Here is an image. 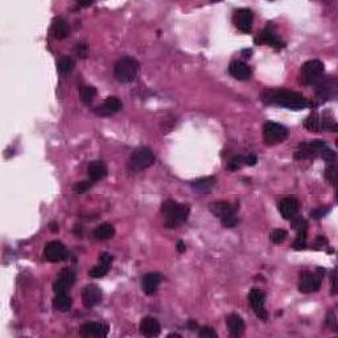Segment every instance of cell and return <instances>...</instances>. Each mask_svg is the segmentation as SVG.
Here are the masks:
<instances>
[{"instance_id": "obj_36", "label": "cell", "mask_w": 338, "mask_h": 338, "mask_svg": "<svg viewBox=\"0 0 338 338\" xmlns=\"http://www.w3.org/2000/svg\"><path fill=\"white\" fill-rule=\"evenodd\" d=\"M75 55L77 57L80 58H86L89 56V45H87L86 42H80L74 49Z\"/></svg>"}, {"instance_id": "obj_20", "label": "cell", "mask_w": 338, "mask_h": 338, "mask_svg": "<svg viewBox=\"0 0 338 338\" xmlns=\"http://www.w3.org/2000/svg\"><path fill=\"white\" fill-rule=\"evenodd\" d=\"M230 74L238 81H247L251 78V68L243 61H234L229 66Z\"/></svg>"}, {"instance_id": "obj_46", "label": "cell", "mask_w": 338, "mask_h": 338, "mask_svg": "<svg viewBox=\"0 0 338 338\" xmlns=\"http://www.w3.org/2000/svg\"><path fill=\"white\" fill-rule=\"evenodd\" d=\"M49 229L52 230L53 232H57V231H58V226H57V223H56V222H52V223H50V225H49Z\"/></svg>"}, {"instance_id": "obj_2", "label": "cell", "mask_w": 338, "mask_h": 338, "mask_svg": "<svg viewBox=\"0 0 338 338\" xmlns=\"http://www.w3.org/2000/svg\"><path fill=\"white\" fill-rule=\"evenodd\" d=\"M189 212L187 205L176 203L173 200H167L161 206V213L164 216V226L167 229H176L187 221Z\"/></svg>"}, {"instance_id": "obj_8", "label": "cell", "mask_w": 338, "mask_h": 338, "mask_svg": "<svg viewBox=\"0 0 338 338\" xmlns=\"http://www.w3.org/2000/svg\"><path fill=\"white\" fill-rule=\"evenodd\" d=\"M75 281V272L71 268H64V270L58 274L57 280L53 284V291L56 295H65L68 293L71 285Z\"/></svg>"}, {"instance_id": "obj_1", "label": "cell", "mask_w": 338, "mask_h": 338, "mask_svg": "<svg viewBox=\"0 0 338 338\" xmlns=\"http://www.w3.org/2000/svg\"><path fill=\"white\" fill-rule=\"evenodd\" d=\"M263 102L268 105H279L291 110H303L310 107V102L299 93L292 90H267L262 94Z\"/></svg>"}, {"instance_id": "obj_12", "label": "cell", "mask_w": 338, "mask_h": 338, "mask_svg": "<svg viewBox=\"0 0 338 338\" xmlns=\"http://www.w3.org/2000/svg\"><path fill=\"white\" fill-rule=\"evenodd\" d=\"M322 277L319 274H313V272H304L300 276L299 290L303 293H313L321 288Z\"/></svg>"}, {"instance_id": "obj_38", "label": "cell", "mask_w": 338, "mask_h": 338, "mask_svg": "<svg viewBox=\"0 0 338 338\" xmlns=\"http://www.w3.org/2000/svg\"><path fill=\"white\" fill-rule=\"evenodd\" d=\"M243 163H245V158H242V156H237V158H234L230 160L229 165H227V169H229V171H232V172L238 171L239 167H241Z\"/></svg>"}, {"instance_id": "obj_14", "label": "cell", "mask_w": 338, "mask_h": 338, "mask_svg": "<svg viewBox=\"0 0 338 338\" xmlns=\"http://www.w3.org/2000/svg\"><path fill=\"white\" fill-rule=\"evenodd\" d=\"M109 334V326L102 322H86L81 326L80 335L86 338L106 337Z\"/></svg>"}, {"instance_id": "obj_15", "label": "cell", "mask_w": 338, "mask_h": 338, "mask_svg": "<svg viewBox=\"0 0 338 338\" xmlns=\"http://www.w3.org/2000/svg\"><path fill=\"white\" fill-rule=\"evenodd\" d=\"M102 301V291L95 284H89L82 290V303L85 308H93Z\"/></svg>"}, {"instance_id": "obj_10", "label": "cell", "mask_w": 338, "mask_h": 338, "mask_svg": "<svg viewBox=\"0 0 338 338\" xmlns=\"http://www.w3.org/2000/svg\"><path fill=\"white\" fill-rule=\"evenodd\" d=\"M68 250L62 245L61 242L53 241L49 242L48 245L44 248V256L48 262L52 263H57V262H62L68 258Z\"/></svg>"}, {"instance_id": "obj_13", "label": "cell", "mask_w": 338, "mask_h": 338, "mask_svg": "<svg viewBox=\"0 0 338 338\" xmlns=\"http://www.w3.org/2000/svg\"><path fill=\"white\" fill-rule=\"evenodd\" d=\"M234 24L235 27L243 33H250L252 29V21H254V15L248 8H241L237 10L234 13Z\"/></svg>"}, {"instance_id": "obj_28", "label": "cell", "mask_w": 338, "mask_h": 338, "mask_svg": "<svg viewBox=\"0 0 338 338\" xmlns=\"http://www.w3.org/2000/svg\"><path fill=\"white\" fill-rule=\"evenodd\" d=\"M71 305H73V301L66 293L65 295H57L53 300V306L60 312H69L71 309Z\"/></svg>"}, {"instance_id": "obj_24", "label": "cell", "mask_w": 338, "mask_h": 338, "mask_svg": "<svg viewBox=\"0 0 338 338\" xmlns=\"http://www.w3.org/2000/svg\"><path fill=\"white\" fill-rule=\"evenodd\" d=\"M52 35L57 40H64L70 35V27L64 17H56L52 23Z\"/></svg>"}, {"instance_id": "obj_33", "label": "cell", "mask_w": 338, "mask_h": 338, "mask_svg": "<svg viewBox=\"0 0 338 338\" xmlns=\"http://www.w3.org/2000/svg\"><path fill=\"white\" fill-rule=\"evenodd\" d=\"M295 250H304L306 247V231H300L297 232V238L295 239L292 246Z\"/></svg>"}, {"instance_id": "obj_47", "label": "cell", "mask_w": 338, "mask_h": 338, "mask_svg": "<svg viewBox=\"0 0 338 338\" xmlns=\"http://www.w3.org/2000/svg\"><path fill=\"white\" fill-rule=\"evenodd\" d=\"M80 4L81 7H87V6H91V2H80Z\"/></svg>"}, {"instance_id": "obj_40", "label": "cell", "mask_w": 338, "mask_h": 338, "mask_svg": "<svg viewBox=\"0 0 338 338\" xmlns=\"http://www.w3.org/2000/svg\"><path fill=\"white\" fill-rule=\"evenodd\" d=\"M326 178H328L333 185H335V180H337V169H335V167L330 165L329 168H326Z\"/></svg>"}, {"instance_id": "obj_44", "label": "cell", "mask_w": 338, "mask_h": 338, "mask_svg": "<svg viewBox=\"0 0 338 338\" xmlns=\"http://www.w3.org/2000/svg\"><path fill=\"white\" fill-rule=\"evenodd\" d=\"M176 248H177V251L180 252V254H183V252H185V243H184V241H178L177 245H176Z\"/></svg>"}, {"instance_id": "obj_30", "label": "cell", "mask_w": 338, "mask_h": 338, "mask_svg": "<svg viewBox=\"0 0 338 338\" xmlns=\"http://www.w3.org/2000/svg\"><path fill=\"white\" fill-rule=\"evenodd\" d=\"M97 95V89L93 86H82L80 89V98L84 103H91Z\"/></svg>"}, {"instance_id": "obj_18", "label": "cell", "mask_w": 338, "mask_h": 338, "mask_svg": "<svg viewBox=\"0 0 338 338\" xmlns=\"http://www.w3.org/2000/svg\"><path fill=\"white\" fill-rule=\"evenodd\" d=\"M226 325H227V329H229V333L231 337H241V335L245 333V321H243V319H242L239 315H237V313H231V315L227 316Z\"/></svg>"}, {"instance_id": "obj_19", "label": "cell", "mask_w": 338, "mask_h": 338, "mask_svg": "<svg viewBox=\"0 0 338 338\" xmlns=\"http://www.w3.org/2000/svg\"><path fill=\"white\" fill-rule=\"evenodd\" d=\"M163 281V275L159 272H151V274L144 275L142 280V288L145 295H153L158 291L159 285Z\"/></svg>"}, {"instance_id": "obj_43", "label": "cell", "mask_w": 338, "mask_h": 338, "mask_svg": "<svg viewBox=\"0 0 338 338\" xmlns=\"http://www.w3.org/2000/svg\"><path fill=\"white\" fill-rule=\"evenodd\" d=\"M316 246H315V248L317 247V248H320L321 247V246H324V245H326V243H328V241H326L325 238H322V237H320V238H317L316 239Z\"/></svg>"}, {"instance_id": "obj_45", "label": "cell", "mask_w": 338, "mask_h": 338, "mask_svg": "<svg viewBox=\"0 0 338 338\" xmlns=\"http://www.w3.org/2000/svg\"><path fill=\"white\" fill-rule=\"evenodd\" d=\"M332 284H333V293H335V290H337V283H335V271H333V274H332Z\"/></svg>"}, {"instance_id": "obj_11", "label": "cell", "mask_w": 338, "mask_h": 338, "mask_svg": "<svg viewBox=\"0 0 338 338\" xmlns=\"http://www.w3.org/2000/svg\"><path fill=\"white\" fill-rule=\"evenodd\" d=\"M328 145L325 144L321 140H316V142H310V143H304L299 147L296 152H295V159L296 160H304V159H309V158H315L316 155H320L321 151Z\"/></svg>"}, {"instance_id": "obj_17", "label": "cell", "mask_w": 338, "mask_h": 338, "mask_svg": "<svg viewBox=\"0 0 338 338\" xmlns=\"http://www.w3.org/2000/svg\"><path fill=\"white\" fill-rule=\"evenodd\" d=\"M111 264H113V256L107 254V252H103V254L100 255L99 263L89 271V275H90V277H94V279L103 277L111 270Z\"/></svg>"}, {"instance_id": "obj_23", "label": "cell", "mask_w": 338, "mask_h": 338, "mask_svg": "<svg viewBox=\"0 0 338 338\" xmlns=\"http://www.w3.org/2000/svg\"><path fill=\"white\" fill-rule=\"evenodd\" d=\"M256 44H267V45L276 49H281L285 45L275 33L271 32L270 29H263V31L259 33V36L256 37Z\"/></svg>"}, {"instance_id": "obj_3", "label": "cell", "mask_w": 338, "mask_h": 338, "mask_svg": "<svg viewBox=\"0 0 338 338\" xmlns=\"http://www.w3.org/2000/svg\"><path fill=\"white\" fill-rule=\"evenodd\" d=\"M139 71V62L132 57H123L114 66V75L122 84H129L135 80Z\"/></svg>"}, {"instance_id": "obj_25", "label": "cell", "mask_w": 338, "mask_h": 338, "mask_svg": "<svg viewBox=\"0 0 338 338\" xmlns=\"http://www.w3.org/2000/svg\"><path fill=\"white\" fill-rule=\"evenodd\" d=\"M87 173L91 181H99L107 176V167L102 161H93L89 168H87Z\"/></svg>"}, {"instance_id": "obj_7", "label": "cell", "mask_w": 338, "mask_h": 338, "mask_svg": "<svg viewBox=\"0 0 338 338\" xmlns=\"http://www.w3.org/2000/svg\"><path fill=\"white\" fill-rule=\"evenodd\" d=\"M288 134H290L288 128L279 123L267 122L263 127V140L268 145H275L284 142L288 138Z\"/></svg>"}, {"instance_id": "obj_6", "label": "cell", "mask_w": 338, "mask_h": 338, "mask_svg": "<svg viewBox=\"0 0 338 338\" xmlns=\"http://www.w3.org/2000/svg\"><path fill=\"white\" fill-rule=\"evenodd\" d=\"M155 163V153L148 147H139L131 153L129 167L134 171H143Z\"/></svg>"}, {"instance_id": "obj_16", "label": "cell", "mask_w": 338, "mask_h": 338, "mask_svg": "<svg viewBox=\"0 0 338 338\" xmlns=\"http://www.w3.org/2000/svg\"><path fill=\"white\" fill-rule=\"evenodd\" d=\"M300 203L295 197H285L279 202V212L284 219H292L299 212Z\"/></svg>"}, {"instance_id": "obj_9", "label": "cell", "mask_w": 338, "mask_h": 338, "mask_svg": "<svg viewBox=\"0 0 338 338\" xmlns=\"http://www.w3.org/2000/svg\"><path fill=\"white\" fill-rule=\"evenodd\" d=\"M248 301H250V305H251L252 309L255 310L256 316L262 321H267L268 319V313L267 310L264 309V301H266V293L262 290L258 288H254V290L250 291L248 293Z\"/></svg>"}, {"instance_id": "obj_48", "label": "cell", "mask_w": 338, "mask_h": 338, "mask_svg": "<svg viewBox=\"0 0 338 338\" xmlns=\"http://www.w3.org/2000/svg\"><path fill=\"white\" fill-rule=\"evenodd\" d=\"M168 337H177V338H181L180 334H169Z\"/></svg>"}, {"instance_id": "obj_42", "label": "cell", "mask_w": 338, "mask_h": 338, "mask_svg": "<svg viewBox=\"0 0 338 338\" xmlns=\"http://www.w3.org/2000/svg\"><path fill=\"white\" fill-rule=\"evenodd\" d=\"M256 163H258V158H256V155H254V153H251V155H248L247 158H245V164L250 165V167L255 165Z\"/></svg>"}, {"instance_id": "obj_5", "label": "cell", "mask_w": 338, "mask_h": 338, "mask_svg": "<svg viewBox=\"0 0 338 338\" xmlns=\"http://www.w3.org/2000/svg\"><path fill=\"white\" fill-rule=\"evenodd\" d=\"M210 210L214 216L218 217L221 219V222L225 227H234L238 223V216H237V212H235L234 207L230 205L229 202H223V201H219V202H214L210 205Z\"/></svg>"}, {"instance_id": "obj_22", "label": "cell", "mask_w": 338, "mask_h": 338, "mask_svg": "<svg viewBox=\"0 0 338 338\" xmlns=\"http://www.w3.org/2000/svg\"><path fill=\"white\" fill-rule=\"evenodd\" d=\"M122 107H123L122 100L118 99V98L111 97V98H107L103 103L100 105V106L95 110V113L99 114L100 116H107V115H111V114L120 111Z\"/></svg>"}, {"instance_id": "obj_34", "label": "cell", "mask_w": 338, "mask_h": 338, "mask_svg": "<svg viewBox=\"0 0 338 338\" xmlns=\"http://www.w3.org/2000/svg\"><path fill=\"white\" fill-rule=\"evenodd\" d=\"M320 156H321L324 160L326 161V163H329V164H333L335 161V159H337V156H335V152L332 151V149L329 148V147H325V148L322 149L321 153H320Z\"/></svg>"}, {"instance_id": "obj_27", "label": "cell", "mask_w": 338, "mask_h": 338, "mask_svg": "<svg viewBox=\"0 0 338 338\" xmlns=\"http://www.w3.org/2000/svg\"><path fill=\"white\" fill-rule=\"evenodd\" d=\"M114 234H115V229H114L113 225L110 223H102L94 230L93 235L95 239H99V241H106V239L113 238Z\"/></svg>"}, {"instance_id": "obj_21", "label": "cell", "mask_w": 338, "mask_h": 338, "mask_svg": "<svg viewBox=\"0 0 338 338\" xmlns=\"http://www.w3.org/2000/svg\"><path fill=\"white\" fill-rule=\"evenodd\" d=\"M140 332L145 337H158L161 332L160 322L152 317H144L140 322Z\"/></svg>"}, {"instance_id": "obj_32", "label": "cell", "mask_w": 338, "mask_h": 338, "mask_svg": "<svg viewBox=\"0 0 338 338\" xmlns=\"http://www.w3.org/2000/svg\"><path fill=\"white\" fill-rule=\"evenodd\" d=\"M287 237H288V232L283 229H276L270 234L271 242L275 243V245H279V243H281L283 241H285Z\"/></svg>"}, {"instance_id": "obj_41", "label": "cell", "mask_w": 338, "mask_h": 338, "mask_svg": "<svg viewBox=\"0 0 338 338\" xmlns=\"http://www.w3.org/2000/svg\"><path fill=\"white\" fill-rule=\"evenodd\" d=\"M329 212V207L324 206V207H320V209H316L312 212V217L313 218H321V217L326 216Z\"/></svg>"}, {"instance_id": "obj_37", "label": "cell", "mask_w": 338, "mask_h": 338, "mask_svg": "<svg viewBox=\"0 0 338 338\" xmlns=\"http://www.w3.org/2000/svg\"><path fill=\"white\" fill-rule=\"evenodd\" d=\"M292 227L295 230H296L297 232L300 231H306L308 230V223H306V221L304 218H296L295 221L292 222Z\"/></svg>"}, {"instance_id": "obj_4", "label": "cell", "mask_w": 338, "mask_h": 338, "mask_svg": "<svg viewBox=\"0 0 338 338\" xmlns=\"http://www.w3.org/2000/svg\"><path fill=\"white\" fill-rule=\"evenodd\" d=\"M324 70L325 66L320 60H310L306 61L305 64L301 66V81L303 84L308 85V86H317V85L324 80Z\"/></svg>"}, {"instance_id": "obj_35", "label": "cell", "mask_w": 338, "mask_h": 338, "mask_svg": "<svg viewBox=\"0 0 338 338\" xmlns=\"http://www.w3.org/2000/svg\"><path fill=\"white\" fill-rule=\"evenodd\" d=\"M91 185H93V184H91L90 181H80V183H77L74 185V192L77 194H85L86 192H89V190L91 189Z\"/></svg>"}, {"instance_id": "obj_26", "label": "cell", "mask_w": 338, "mask_h": 338, "mask_svg": "<svg viewBox=\"0 0 338 338\" xmlns=\"http://www.w3.org/2000/svg\"><path fill=\"white\" fill-rule=\"evenodd\" d=\"M214 185H216V177H214V176H212V177L198 178V180H196L194 183H192V188L196 190L197 193L201 194L210 193Z\"/></svg>"}, {"instance_id": "obj_31", "label": "cell", "mask_w": 338, "mask_h": 338, "mask_svg": "<svg viewBox=\"0 0 338 338\" xmlns=\"http://www.w3.org/2000/svg\"><path fill=\"white\" fill-rule=\"evenodd\" d=\"M304 126H305L306 129H309L310 132H319L321 131L322 123L317 114H310V115L308 116V119L304 122Z\"/></svg>"}, {"instance_id": "obj_39", "label": "cell", "mask_w": 338, "mask_h": 338, "mask_svg": "<svg viewBox=\"0 0 338 338\" xmlns=\"http://www.w3.org/2000/svg\"><path fill=\"white\" fill-rule=\"evenodd\" d=\"M198 335H200L201 338H217L218 337V334L216 333V330H214L213 328H210V326H203L200 332H198Z\"/></svg>"}, {"instance_id": "obj_29", "label": "cell", "mask_w": 338, "mask_h": 338, "mask_svg": "<svg viewBox=\"0 0 338 338\" xmlns=\"http://www.w3.org/2000/svg\"><path fill=\"white\" fill-rule=\"evenodd\" d=\"M57 69L61 75H69L74 69V61L70 57H61L57 62Z\"/></svg>"}]
</instances>
